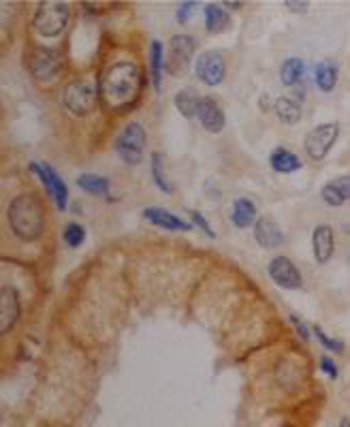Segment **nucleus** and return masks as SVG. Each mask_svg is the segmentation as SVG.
<instances>
[{
  "mask_svg": "<svg viewBox=\"0 0 350 427\" xmlns=\"http://www.w3.org/2000/svg\"><path fill=\"white\" fill-rule=\"evenodd\" d=\"M143 90V71L135 62H113L107 66L98 81V96L101 103L113 111L124 113L133 109Z\"/></svg>",
  "mask_w": 350,
  "mask_h": 427,
  "instance_id": "obj_1",
  "label": "nucleus"
},
{
  "mask_svg": "<svg viewBox=\"0 0 350 427\" xmlns=\"http://www.w3.org/2000/svg\"><path fill=\"white\" fill-rule=\"evenodd\" d=\"M6 222L13 235L26 244L36 242L45 231V210L36 195H17L6 207Z\"/></svg>",
  "mask_w": 350,
  "mask_h": 427,
  "instance_id": "obj_2",
  "label": "nucleus"
},
{
  "mask_svg": "<svg viewBox=\"0 0 350 427\" xmlns=\"http://www.w3.org/2000/svg\"><path fill=\"white\" fill-rule=\"evenodd\" d=\"M68 19H71L68 4H64V2H41L36 13H34L32 26H34L38 36L56 38L66 30Z\"/></svg>",
  "mask_w": 350,
  "mask_h": 427,
  "instance_id": "obj_3",
  "label": "nucleus"
},
{
  "mask_svg": "<svg viewBox=\"0 0 350 427\" xmlns=\"http://www.w3.org/2000/svg\"><path fill=\"white\" fill-rule=\"evenodd\" d=\"M98 90L88 81H71L62 88V105L75 118H86L96 109Z\"/></svg>",
  "mask_w": 350,
  "mask_h": 427,
  "instance_id": "obj_4",
  "label": "nucleus"
},
{
  "mask_svg": "<svg viewBox=\"0 0 350 427\" xmlns=\"http://www.w3.org/2000/svg\"><path fill=\"white\" fill-rule=\"evenodd\" d=\"M26 64H28V71H30V75L34 79L49 81V79H56L60 75V71H62V56L53 47L34 45L26 53Z\"/></svg>",
  "mask_w": 350,
  "mask_h": 427,
  "instance_id": "obj_5",
  "label": "nucleus"
},
{
  "mask_svg": "<svg viewBox=\"0 0 350 427\" xmlns=\"http://www.w3.org/2000/svg\"><path fill=\"white\" fill-rule=\"evenodd\" d=\"M145 143H148V135H145L143 124L128 122L115 139V154L126 165H139L145 154Z\"/></svg>",
  "mask_w": 350,
  "mask_h": 427,
  "instance_id": "obj_6",
  "label": "nucleus"
},
{
  "mask_svg": "<svg viewBox=\"0 0 350 427\" xmlns=\"http://www.w3.org/2000/svg\"><path fill=\"white\" fill-rule=\"evenodd\" d=\"M197 49V41L190 34H173L169 43V60H167V71L175 77H182L192 62Z\"/></svg>",
  "mask_w": 350,
  "mask_h": 427,
  "instance_id": "obj_7",
  "label": "nucleus"
},
{
  "mask_svg": "<svg viewBox=\"0 0 350 427\" xmlns=\"http://www.w3.org/2000/svg\"><path fill=\"white\" fill-rule=\"evenodd\" d=\"M340 135V124L338 122H327V124H319L316 128H312L306 135V152L312 160H323L329 150L334 148L336 139Z\"/></svg>",
  "mask_w": 350,
  "mask_h": 427,
  "instance_id": "obj_8",
  "label": "nucleus"
},
{
  "mask_svg": "<svg viewBox=\"0 0 350 427\" xmlns=\"http://www.w3.org/2000/svg\"><path fill=\"white\" fill-rule=\"evenodd\" d=\"M195 73L197 77L205 83V86H220L227 77V62L225 56L218 49H207L203 51L197 62H195Z\"/></svg>",
  "mask_w": 350,
  "mask_h": 427,
  "instance_id": "obj_9",
  "label": "nucleus"
},
{
  "mask_svg": "<svg viewBox=\"0 0 350 427\" xmlns=\"http://www.w3.org/2000/svg\"><path fill=\"white\" fill-rule=\"evenodd\" d=\"M267 274L280 289L297 291L304 287V276L289 257H274L267 265Z\"/></svg>",
  "mask_w": 350,
  "mask_h": 427,
  "instance_id": "obj_10",
  "label": "nucleus"
},
{
  "mask_svg": "<svg viewBox=\"0 0 350 427\" xmlns=\"http://www.w3.org/2000/svg\"><path fill=\"white\" fill-rule=\"evenodd\" d=\"M21 304L13 287H2L0 291V334H9L11 327L19 321Z\"/></svg>",
  "mask_w": 350,
  "mask_h": 427,
  "instance_id": "obj_11",
  "label": "nucleus"
},
{
  "mask_svg": "<svg viewBox=\"0 0 350 427\" xmlns=\"http://www.w3.org/2000/svg\"><path fill=\"white\" fill-rule=\"evenodd\" d=\"M201 126L207 130V133H220L227 124V118H225V111L222 107L218 105L216 98L212 96H203L201 103H199V113H197Z\"/></svg>",
  "mask_w": 350,
  "mask_h": 427,
  "instance_id": "obj_12",
  "label": "nucleus"
},
{
  "mask_svg": "<svg viewBox=\"0 0 350 427\" xmlns=\"http://www.w3.org/2000/svg\"><path fill=\"white\" fill-rule=\"evenodd\" d=\"M254 240L261 248L272 250V248H280L284 244V233L274 218L261 216L254 225Z\"/></svg>",
  "mask_w": 350,
  "mask_h": 427,
  "instance_id": "obj_13",
  "label": "nucleus"
},
{
  "mask_svg": "<svg viewBox=\"0 0 350 427\" xmlns=\"http://www.w3.org/2000/svg\"><path fill=\"white\" fill-rule=\"evenodd\" d=\"M143 218H145L150 225H154V227H158V229H165V231H190V229H192L190 222L182 220L180 216H175V214H171L169 210L158 207V205L145 207V210H143Z\"/></svg>",
  "mask_w": 350,
  "mask_h": 427,
  "instance_id": "obj_14",
  "label": "nucleus"
},
{
  "mask_svg": "<svg viewBox=\"0 0 350 427\" xmlns=\"http://www.w3.org/2000/svg\"><path fill=\"white\" fill-rule=\"evenodd\" d=\"M334 248H336L334 229L329 225H316V229L312 233V250H314L316 263L325 265L334 257Z\"/></svg>",
  "mask_w": 350,
  "mask_h": 427,
  "instance_id": "obj_15",
  "label": "nucleus"
},
{
  "mask_svg": "<svg viewBox=\"0 0 350 427\" xmlns=\"http://www.w3.org/2000/svg\"><path fill=\"white\" fill-rule=\"evenodd\" d=\"M302 105H304V94L295 92V94H287L276 98L274 103V113L278 115L280 122L284 124H297L302 120Z\"/></svg>",
  "mask_w": 350,
  "mask_h": 427,
  "instance_id": "obj_16",
  "label": "nucleus"
},
{
  "mask_svg": "<svg viewBox=\"0 0 350 427\" xmlns=\"http://www.w3.org/2000/svg\"><path fill=\"white\" fill-rule=\"evenodd\" d=\"M269 165L278 173H295V171H299L304 167L302 158L295 152L287 150V148H276L269 154Z\"/></svg>",
  "mask_w": 350,
  "mask_h": 427,
  "instance_id": "obj_17",
  "label": "nucleus"
},
{
  "mask_svg": "<svg viewBox=\"0 0 350 427\" xmlns=\"http://www.w3.org/2000/svg\"><path fill=\"white\" fill-rule=\"evenodd\" d=\"M257 205L250 199H235L231 207V222L237 229H248L257 225Z\"/></svg>",
  "mask_w": 350,
  "mask_h": 427,
  "instance_id": "obj_18",
  "label": "nucleus"
},
{
  "mask_svg": "<svg viewBox=\"0 0 350 427\" xmlns=\"http://www.w3.org/2000/svg\"><path fill=\"white\" fill-rule=\"evenodd\" d=\"M165 56H163V41L154 38L150 43V79L156 92L163 88V71H165Z\"/></svg>",
  "mask_w": 350,
  "mask_h": 427,
  "instance_id": "obj_19",
  "label": "nucleus"
},
{
  "mask_svg": "<svg viewBox=\"0 0 350 427\" xmlns=\"http://www.w3.org/2000/svg\"><path fill=\"white\" fill-rule=\"evenodd\" d=\"M43 165H45V173H47V178H49V190H47V195L53 197L56 207H58L60 212H64L66 205H68V188H66L64 180L58 175V171H56L53 167H49L47 163H43Z\"/></svg>",
  "mask_w": 350,
  "mask_h": 427,
  "instance_id": "obj_20",
  "label": "nucleus"
},
{
  "mask_svg": "<svg viewBox=\"0 0 350 427\" xmlns=\"http://www.w3.org/2000/svg\"><path fill=\"white\" fill-rule=\"evenodd\" d=\"M203 13H205V28H207L210 34H218V32H222L231 26V15L214 2L205 4Z\"/></svg>",
  "mask_w": 350,
  "mask_h": 427,
  "instance_id": "obj_21",
  "label": "nucleus"
},
{
  "mask_svg": "<svg viewBox=\"0 0 350 427\" xmlns=\"http://www.w3.org/2000/svg\"><path fill=\"white\" fill-rule=\"evenodd\" d=\"M77 186L92 195V197H109L111 195V182L103 175H96V173H83L77 178Z\"/></svg>",
  "mask_w": 350,
  "mask_h": 427,
  "instance_id": "obj_22",
  "label": "nucleus"
},
{
  "mask_svg": "<svg viewBox=\"0 0 350 427\" xmlns=\"http://www.w3.org/2000/svg\"><path fill=\"white\" fill-rule=\"evenodd\" d=\"M338 75H340V68L334 60H323L319 62L316 71H314V79H316V86L323 90V92H331L338 83Z\"/></svg>",
  "mask_w": 350,
  "mask_h": 427,
  "instance_id": "obj_23",
  "label": "nucleus"
},
{
  "mask_svg": "<svg viewBox=\"0 0 350 427\" xmlns=\"http://www.w3.org/2000/svg\"><path fill=\"white\" fill-rule=\"evenodd\" d=\"M306 75V62L302 58H287L280 66V81L289 88L302 83Z\"/></svg>",
  "mask_w": 350,
  "mask_h": 427,
  "instance_id": "obj_24",
  "label": "nucleus"
},
{
  "mask_svg": "<svg viewBox=\"0 0 350 427\" xmlns=\"http://www.w3.org/2000/svg\"><path fill=\"white\" fill-rule=\"evenodd\" d=\"M173 103H175V109L180 111L182 118L192 120V118H197V113H199V103H201V98L195 94V90H180V92L175 94Z\"/></svg>",
  "mask_w": 350,
  "mask_h": 427,
  "instance_id": "obj_25",
  "label": "nucleus"
},
{
  "mask_svg": "<svg viewBox=\"0 0 350 427\" xmlns=\"http://www.w3.org/2000/svg\"><path fill=\"white\" fill-rule=\"evenodd\" d=\"M150 171H152L154 184H156L165 195H171V192L175 190L173 184H171V180L167 178V171H165V154H163V152H154V154H152Z\"/></svg>",
  "mask_w": 350,
  "mask_h": 427,
  "instance_id": "obj_26",
  "label": "nucleus"
},
{
  "mask_svg": "<svg viewBox=\"0 0 350 427\" xmlns=\"http://www.w3.org/2000/svg\"><path fill=\"white\" fill-rule=\"evenodd\" d=\"M62 235H64V242H66L68 248H79L86 242V229L79 222H68L64 227Z\"/></svg>",
  "mask_w": 350,
  "mask_h": 427,
  "instance_id": "obj_27",
  "label": "nucleus"
},
{
  "mask_svg": "<svg viewBox=\"0 0 350 427\" xmlns=\"http://www.w3.org/2000/svg\"><path fill=\"white\" fill-rule=\"evenodd\" d=\"M321 195H323V201H325L327 205H331V207H340V205H344V203H346L344 195L338 190V186H336L334 182H331V184H327V186H323Z\"/></svg>",
  "mask_w": 350,
  "mask_h": 427,
  "instance_id": "obj_28",
  "label": "nucleus"
},
{
  "mask_svg": "<svg viewBox=\"0 0 350 427\" xmlns=\"http://www.w3.org/2000/svg\"><path fill=\"white\" fill-rule=\"evenodd\" d=\"M312 331H314V336L319 338V342H321V344H323L327 351H331V353H338V355H340V353H344V342H342V340H334V338H329V336H327V334H325V331H323L319 325H314V327H312Z\"/></svg>",
  "mask_w": 350,
  "mask_h": 427,
  "instance_id": "obj_29",
  "label": "nucleus"
},
{
  "mask_svg": "<svg viewBox=\"0 0 350 427\" xmlns=\"http://www.w3.org/2000/svg\"><path fill=\"white\" fill-rule=\"evenodd\" d=\"M188 214H190V218H192V225H197L199 229H203L212 240L216 237V233H214V229H212V225L201 216V212H197V210H188Z\"/></svg>",
  "mask_w": 350,
  "mask_h": 427,
  "instance_id": "obj_30",
  "label": "nucleus"
},
{
  "mask_svg": "<svg viewBox=\"0 0 350 427\" xmlns=\"http://www.w3.org/2000/svg\"><path fill=\"white\" fill-rule=\"evenodd\" d=\"M195 9H197V2H182L180 4V9H177V13H175V19L180 21V24H186L188 19H190V15L195 13Z\"/></svg>",
  "mask_w": 350,
  "mask_h": 427,
  "instance_id": "obj_31",
  "label": "nucleus"
},
{
  "mask_svg": "<svg viewBox=\"0 0 350 427\" xmlns=\"http://www.w3.org/2000/svg\"><path fill=\"white\" fill-rule=\"evenodd\" d=\"M289 319H291L293 327L297 329V334H299V336H302L304 340H310V338H312V329H310V327H308V325H306V323H304V321H302V319H299L297 314H291Z\"/></svg>",
  "mask_w": 350,
  "mask_h": 427,
  "instance_id": "obj_32",
  "label": "nucleus"
},
{
  "mask_svg": "<svg viewBox=\"0 0 350 427\" xmlns=\"http://www.w3.org/2000/svg\"><path fill=\"white\" fill-rule=\"evenodd\" d=\"M321 370H323L331 381L338 379V366H336V361H334L331 357H323V359H321Z\"/></svg>",
  "mask_w": 350,
  "mask_h": 427,
  "instance_id": "obj_33",
  "label": "nucleus"
},
{
  "mask_svg": "<svg viewBox=\"0 0 350 427\" xmlns=\"http://www.w3.org/2000/svg\"><path fill=\"white\" fill-rule=\"evenodd\" d=\"M334 184L338 186V190L344 195V199L350 201V175H344V178H338V180H334Z\"/></svg>",
  "mask_w": 350,
  "mask_h": 427,
  "instance_id": "obj_34",
  "label": "nucleus"
},
{
  "mask_svg": "<svg viewBox=\"0 0 350 427\" xmlns=\"http://www.w3.org/2000/svg\"><path fill=\"white\" fill-rule=\"evenodd\" d=\"M284 6H289L293 13H306L308 11V6H310V2H297V0H287L284 2Z\"/></svg>",
  "mask_w": 350,
  "mask_h": 427,
  "instance_id": "obj_35",
  "label": "nucleus"
},
{
  "mask_svg": "<svg viewBox=\"0 0 350 427\" xmlns=\"http://www.w3.org/2000/svg\"><path fill=\"white\" fill-rule=\"evenodd\" d=\"M222 6H229V9L237 11V9H242V6H244V2H229V0H225V2H222Z\"/></svg>",
  "mask_w": 350,
  "mask_h": 427,
  "instance_id": "obj_36",
  "label": "nucleus"
},
{
  "mask_svg": "<svg viewBox=\"0 0 350 427\" xmlns=\"http://www.w3.org/2000/svg\"><path fill=\"white\" fill-rule=\"evenodd\" d=\"M340 427H350V419H346V417H344V419L340 421Z\"/></svg>",
  "mask_w": 350,
  "mask_h": 427,
  "instance_id": "obj_37",
  "label": "nucleus"
}]
</instances>
